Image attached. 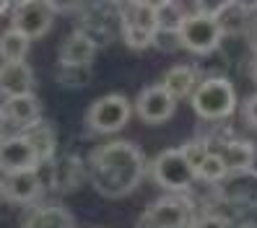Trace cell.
Wrapping results in <instances>:
<instances>
[{
  "label": "cell",
  "mask_w": 257,
  "mask_h": 228,
  "mask_svg": "<svg viewBox=\"0 0 257 228\" xmlns=\"http://www.w3.org/2000/svg\"><path fill=\"white\" fill-rule=\"evenodd\" d=\"M55 11L57 6L47 3V0H24V3H16L11 13V29H16V32H21L29 39H42L52 29Z\"/></svg>",
  "instance_id": "6"
},
{
  "label": "cell",
  "mask_w": 257,
  "mask_h": 228,
  "mask_svg": "<svg viewBox=\"0 0 257 228\" xmlns=\"http://www.w3.org/2000/svg\"><path fill=\"white\" fill-rule=\"evenodd\" d=\"M151 47L159 50V52H166L172 55L177 50H182V42H179V32L177 29H166V26H159L156 34H154V42H151Z\"/></svg>",
  "instance_id": "23"
},
{
  "label": "cell",
  "mask_w": 257,
  "mask_h": 228,
  "mask_svg": "<svg viewBox=\"0 0 257 228\" xmlns=\"http://www.w3.org/2000/svg\"><path fill=\"white\" fill-rule=\"evenodd\" d=\"M32 39L24 37L16 29H6L0 34V63H26Z\"/></svg>",
  "instance_id": "19"
},
{
  "label": "cell",
  "mask_w": 257,
  "mask_h": 228,
  "mask_svg": "<svg viewBox=\"0 0 257 228\" xmlns=\"http://www.w3.org/2000/svg\"><path fill=\"white\" fill-rule=\"evenodd\" d=\"M37 166H39V161H37L34 150L29 145L24 132L0 140V171L3 174L29 171V169H37Z\"/></svg>",
  "instance_id": "10"
},
{
  "label": "cell",
  "mask_w": 257,
  "mask_h": 228,
  "mask_svg": "<svg viewBox=\"0 0 257 228\" xmlns=\"http://www.w3.org/2000/svg\"><path fill=\"white\" fill-rule=\"evenodd\" d=\"M226 176V169H223V163L218 158V153L213 148H210V153L198 163V169H195V179H200V181H208V184H213V181H221Z\"/></svg>",
  "instance_id": "22"
},
{
  "label": "cell",
  "mask_w": 257,
  "mask_h": 228,
  "mask_svg": "<svg viewBox=\"0 0 257 228\" xmlns=\"http://www.w3.org/2000/svg\"><path fill=\"white\" fill-rule=\"evenodd\" d=\"M133 117V106L122 94H109L96 99L86 112V125L99 135H114L119 132Z\"/></svg>",
  "instance_id": "4"
},
{
  "label": "cell",
  "mask_w": 257,
  "mask_h": 228,
  "mask_svg": "<svg viewBox=\"0 0 257 228\" xmlns=\"http://www.w3.org/2000/svg\"><path fill=\"white\" fill-rule=\"evenodd\" d=\"M190 228H231L229 220H226L223 215H213V212H205V215L195 218Z\"/></svg>",
  "instance_id": "24"
},
{
  "label": "cell",
  "mask_w": 257,
  "mask_h": 228,
  "mask_svg": "<svg viewBox=\"0 0 257 228\" xmlns=\"http://www.w3.org/2000/svg\"><path fill=\"white\" fill-rule=\"evenodd\" d=\"M0 112H3V122L13 125L21 132L32 130L34 125L42 122V104H39V99L34 94L16 96V99H3Z\"/></svg>",
  "instance_id": "11"
},
{
  "label": "cell",
  "mask_w": 257,
  "mask_h": 228,
  "mask_svg": "<svg viewBox=\"0 0 257 228\" xmlns=\"http://www.w3.org/2000/svg\"><path fill=\"white\" fill-rule=\"evenodd\" d=\"M226 174H244L252 171V163H254V153H257V145L249 140H223L218 148H213Z\"/></svg>",
  "instance_id": "14"
},
{
  "label": "cell",
  "mask_w": 257,
  "mask_h": 228,
  "mask_svg": "<svg viewBox=\"0 0 257 228\" xmlns=\"http://www.w3.org/2000/svg\"><path fill=\"white\" fill-rule=\"evenodd\" d=\"M57 57H60V65L63 68H88L96 57V42L78 29V32L68 34L60 42Z\"/></svg>",
  "instance_id": "12"
},
{
  "label": "cell",
  "mask_w": 257,
  "mask_h": 228,
  "mask_svg": "<svg viewBox=\"0 0 257 228\" xmlns=\"http://www.w3.org/2000/svg\"><path fill=\"white\" fill-rule=\"evenodd\" d=\"M192 220V207L179 197H164L151 202L141 215V223L148 228H190Z\"/></svg>",
  "instance_id": "7"
},
{
  "label": "cell",
  "mask_w": 257,
  "mask_h": 228,
  "mask_svg": "<svg viewBox=\"0 0 257 228\" xmlns=\"http://www.w3.org/2000/svg\"><path fill=\"white\" fill-rule=\"evenodd\" d=\"M11 11H13V6L8 3V0H0V16H8Z\"/></svg>",
  "instance_id": "27"
},
{
  "label": "cell",
  "mask_w": 257,
  "mask_h": 228,
  "mask_svg": "<svg viewBox=\"0 0 257 228\" xmlns=\"http://www.w3.org/2000/svg\"><path fill=\"white\" fill-rule=\"evenodd\" d=\"M133 109H135V114L141 117V122H146V125H164V122H169V119L174 117L177 101L156 83V86H148V88L141 91Z\"/></svg>",
  "instance_id": "8"
},
{
  "label": "cell",
  "mask_w": 257,
  "mask_h": 228,
  "mask_svg": "<svg viewBox=\"0 0 257 228\" xmlns=\"http://www.w3.org/2000/svg\"><path fill=\"white\" fill-rule=\"evenodd\" d=\"M0 127H3V112H0Z\"/></svg>",
  "instance_id": "29"
},
{
  "label": "cell",
  "mask_w": 257,
  "mask_h": 228,
  "mask_svg": "<svg viewBox=\"0 0 257 228\" xmlns=\"http://www.w3.org/2000/svg\"><path fill=\"white\" fill-rule=\"evenodd\" d=\"M50 169H52V187L60 189V192H70L81 184L83 179V171L78 169V163H75L73 158H65L63 163H55L50 161Z\"/></svg>",
  "instance_id": "21"
},
{
  "label": "cell",
  "mask_w": 257,
  "mask_h": 228,
  "mask_svg": "<svg viewBox=\"0 0 257 228\" xmlns=\"http://www.w3.org/2000/svg\"><path fill=\"white\" fill-rule=\"evenodd\" d=\"M244 117H247V122L257 130V94L244 101Z\"/></svg>",
  "instance_id": "26"
},
{
  "label": "cell",
  "mask_w": 257,
  "mask_h": 228,
  "mask_svg": "<svg viewBox=\"0 0 257 228\" xmlns=\"http://www.w3.org/2000/svg\"><path fill=\"white\" fill-rule=\"evenodd\" d=\"M198 70L190 68V65H174L169 68L164 75H161V88L169 94L174 101H182V99H190L198 88Z\"/></svg>",
  "instance_id": "16"
},
{
  "label": "cell",
  "mask_w": 257,
  "mask_h": 228,
  "mask_svg": "<svg viewBox=\"0 0 257 228\" xmlns=\"http://www.w3.org/2000/svg\"><path fill=\"white\" fill-rule=\"evenodd\" d=\"M151 176L156 179V184L169 189V192H185L192 187L195 181V171L187 163V158L182 156L179 148H169L161 150L151 163Z\"/></svg>",
  "instance_id": "5"
},
{
  "label": "cell",
  "mask_w": 257,
  "mask_h": 228,
  "mask_svg": "<svg viewBox=\"0 0 257 228\" xmlns=\"http://www.w3.org/2000/svg\"><path fill=\"white\" fill-rule=\"evenodd\" d=\"M146 176V158L127 140H109L91 150L88 156V179L94 189L107 197V200H119L130 194Z\"/></svg>",
  "instance_id": "1"
},
{
  "label": "cell",
  "mask_w": 257,
  "mask_h": 228,
  "mask_svg": "<svg viewBox=\"0 0 257 228\" xmlns=\"http://www.w3.org/2000/svg\"><path fill=\"white\" fill-rule=\"evenodd\" d=\"M179 32V42H182V50L192 52V55H210L218 50V44L223 39L218 21L200 16V13H187V16L179 21L177 26Z\"/></svg>",
  "instance_id": "3"
},
{
  "label": "cell",
  "mask_w": 257,
  "mask_h": 228,
  "mask_svg": "<svg viewBox=\"0 0 257 228\" xmlns=\"http://www.w3.org/2000/svg\"><path fill=\"white\" fill-rule=\"evenodd\" d=\"M249 13L241 8V3H234V0H229L226 3V8L218 13V29H221V34L226 37V34H244V29H247V24H249Z\"/></svg>",
  "instance_id": "20"
},
{
  "label": "cell",
  "mask_w": 257,
  "mask_h": 228,
  "mask_svg": "<svg viewBox=\"0 0 257 228\" xmlns=\"http://www.w3.org/2000/svg\"><path fill=\"white\" fill-rule=\"evenodd\" d=\"M24 135H26L29 145H32L39 166L55 161V153H57V135H55V127H52L50 122H44V119H42L39 125H34L32 130H26Z\"/></svg>",
  "instance_id": "17"
},
{
  "label": "cell",
  "mask_w": 257,
  "mask_h": 228,
  "mask_svg": "<svg viewBox=\"0 0 257 228\" xmlns=\"http://www.w3.org/2000/svg\"><path fill=\"white\" fill-rule=\"evenodd\" d=\"M44 189V181L39 169H29V171H16V174H3L0 179V197L16 205H26L37 200Z\"/></svg>",
  "instance_id": "9"
},
{
  "label": "cell",
  "mask_w": 257,
  "mask_h": 228,
  "mask_svg": "<svg viewBox=\"0 0 257 228\" xmlns=\"http://www.w3.org/2000/svg\"><path fill=\"white\" fill-rule=\"evenodd\" d=\"M192 112L205 122H218V119H229L236 109V88L229 78L223 75H210L203 78L190 96Z\"/></svg>",
  "instance_id": "2"
},
{
  "label": "cell",
  "mask_w": 257,
  "mask_h": 228,
  "mask_svg": "<svg viewBox=\"0 0 257 228\" xmlns=\"http://www.w3.org/2000/svg\"><path fill=\"white\" fill-rule=\"evenodd\" d=\"M119 29L156 34L159 29V6L156 3H125L119 6Z\"/></svg>",
  "instance_id": "15"
},
{
  "label": "cell",
  "mask_w": 257,
  "mask_h": 228,
  "mask_svg": "<svg viewBox=\"0 0 257 228\" xmlns=\"http://www.w3.org/2000/svg\"><path fill=\"white\" fill-rule=\"evenodd\" d=\"M34 94V70L26 63H0V96L16 99Z\"/></svg>",
  "instance_id": "13"
},
{
  "label": "cell",
  "mask_w": 257,
  "mask_h": 228,
  "mask_svg": "<svg viewBox=\"0 0 257 228\" xmlns=\"http://www.w3.org/2000/svg\"><path fill=\"white\" fill-rule=\"evenodd\" d=\"M249 75H252V81H254V86H257V57L252 60V65H249Z\"/></svg>",
  "instance_id": "28"
},
{
  "label": "cell",
  "mask_w": 257,
  "mask_h": 228,
  "mask_svg": "<svg viewBox=\"0 0 257 228\" xmlns=\"http://www.w3.org/2000/svg\"><path fill=\"white\" fill-rule=\"evenodd\" d=\"M244 37H247L249 50H252V52H254V57H257V16H252V19H249V24H247V29H244Z\"/></svg>",
  "instance_id": "25"
},
{
  "label": "cell",
  "mask_w": 257,
  "mask_h": 228,
  "mask_svg": "<svg viewBox=\"0 0 257 228\" xmlns=\"http://www.w3.org/2000/svg\"><path fill=\"white\" fill-rule=\"evenodd\" d=\"M24 228H75V218L63 205H47V207L34 210L26 218Z\"/></svg>",
  "instance_id": "18"
}]
</instances>
